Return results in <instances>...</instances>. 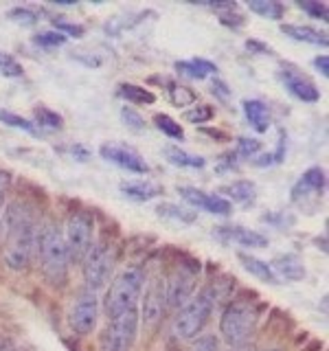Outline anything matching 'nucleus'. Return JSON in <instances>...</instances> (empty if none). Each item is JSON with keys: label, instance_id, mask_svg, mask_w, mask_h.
I'll return each mask as SVG.
<instances>
[{"label": "nucleus", "instance_id": "nucleus-24", "mask_svg": "<svg viewBox=\"0 0 329 351\" xmlns=\"http://www.w3.org/2000/svg\"><path fill=\"white\" fill-rule=\"evenodd\" d=\"M255 191H257L255 182H250V180H235V182L222 186V193H226L230 200L239 202V204H248L255 200Z\"/></svg>", "mask_w": 329, "mask_h": 351}, {"label": "nucleus", "instance_id": "nucleus-14", "mask_svg": "<svg viewBox=\"0 0 329 351\" xmlns=\"http://www.w3.org/2000/svg\"><path fill=\"white\" fill-rule=\"evenodd\" d=\"M167 310V299H164V281L154 279L143 299V323L145 327H156Z\"/></svg>", "mask_w": 329, "mask_h": 351}, {"label": "nucleus", "instance_id": "nucleus-30", "mask_svg": "<svg viewBox=\"0 0 329 351\" xmlns=\"http://www.w3.org/2000/svg\"><path fill=\"white\" fill-rule=\"evenodd\" d=\"M169 99L175 108H184V106H191L197 101L195 93L191 88H186L182 84H169Z\"/></svg>", "mask_w": 329, "mask_h": 351}, {"label": "nucleus", "instance_id": "nucleus-13", "mask_svg": "<svg viewBox=\"0 0 329 351\" xmlns=\"http://www.w3.org/2000/svg\"><path fill=\"white\" fill-rule=\"evenodd\" d=\"M178 193L184 197L186 202L202 208V211L215 213V215H230L233 211V204H230L226 197L215 195V193H206L202 189H195V186H180Z\"/></svg>", "mask_w": 329, "mask_h": 351}, {"label": "nucleus", "instance_id": "nucleus-9", "mask_svg": "<svg viewBox=\"0 0 329 351\" xmlns=\"http://www.w3.org/2000/svg\"><path fill=\"white\" fill-rule=\"evenodd\" d=\"M97 318H99V299L97 292L93 290H84L73 303L71 310V327L77 334L88 336L95 332L97 327Z\"/></svg>", "mask_w": 329, "mask_h": 351}, {"label": "nucleus", "instance_id": "nucleus-37", "mask_svg": "<svg viewBox=\"0 0 329 351\" xmlns=\"http://www.w3.org/2000/svg\"><path fill=\"white\" fill-rule=\"evenodd\" d=\"M303 11L310 14V18H316V20H323L327 22L329 20V9L325 3H316V0H301V3H296Z\"/></svg>", "mask_w": 329, "mask_h": 351}, {"label": "nucleus", "instance_id": "nucleus-1", "mask_svg": "<svg viewBox=\"0 0 329 351\" xmlns=\"http://www.w3.org/2000/svg\"><path fill=\"white\" fill-rule=\"evenodd\" d=\"M5 228H7V246H5V263L11 270H27L36 252L38 239V219L29 202L14 200L5 211Z\"/></svg>", "mask_w": 329, "mask_h": 351}, {"label": "nucleus", "instance_id": "nucleus-41", "mask_svg": "<svg viewBox=\"0 0 329 351\" xmlns=\"http://www.w3.org/2000/svg\"><path fill=\"white\" fill-rule=\"evenodd\" d=\"M121 119H123V123L130 128V130H134V132H143L145 130V119H143L136 110H132V108H123L121 110Z\"/></svg>", "mask_w": 329, "mask_h": 351}, {"label": "nucleus", "instance_id": "nucleus-5", "mask_svg": "<svg viewBox=\"0 0 329 351\" xmlns=\"http://www.w3.org/2000/svg\"><path fill=\"white\" fill-rule=\"evenodd\" d=\"M257 321H259V314L255 305L248 301H235L222 312V318H219V334H222L224 343H228L230 347H239L248 343L250 336L255 334Z\"/></svg>", "mask_w": 329, "mask_h": 351}, {"label": "nucleus", "instance_id": "nucleus-20", "mask_svg": "<svg viewBox=\"0 0 329 351\" xmlns=\"http://www.w3.org/2000/svg\"><path fill=\"white\" fill-rule=\"evenodd\" d=\"M237 257H239V261H241V268H244L246 272H250L252 277H257L259 281L270 283V285H277V283H279L277 274H274L272 268H270V263L261 261V259L252 257V255H246V252H239Z\"/></svg>", "mask_w": 329, "mask_h": 351}, {"label": "nucleus", "instance_id": "nucleus-31", "mask_svg": "<svg viewBox=\"0 0 329 351\" xmlns=\"http://www.w3.org/2000/svg\"><path fill=\"white\" fill-rule=\"evenodd\" d=\"M154 123H156V128L160 132H164L169 138H175V141L184 138V132H182L180 123H178V121H173L169 114H156V117H154Z\"/></svg>", "mask_w": 329, "mask_h": 351}, {"label": "nucleus", "instance_id": "nucleus-22", "mask_svg": "<svg viewBox=\"0 0 329 351\" xmlns=\"http://www.w3.org/2000/svg\"><path fill=\"white\" fill-rule=\"evenodd\" d=\"M164 156L171 165H178V167H189V169H202L206 160L202 156H195V154H189L180 149L178 145H167L164 147Z\"/></svg>", "mask_w": 329, "mask_h": 351}, {"label": "nucleus", "instance_id": "nucleus-48", "mask_svg": "<svg viewBox=\"0 0 329 351\" xmlns=\"http://www.w3.org/2000/svg\"><path fill=\"white\" fill-rule=\"evenodd\" d=\"M204 132H206L208 136H213V138H224V141L228 138V136L224 134V132H219V130H204Z\"/></svg>", "mask_w": 329, "mask_h": 351}, {"label": "nucleus", "instance_id": "nucleus-12", "mask_svg": "<svg viewBox=\"0 0 329 351\" xmlns=\"http://www.w3.org/2000/svg\"><path fill=\"white\" fill-rule=\"evenodd\" d=\"M281 82L285 88H288V93L299 99V101L316 104L318 99H321V93H318L314 82L310 80V77H305L299 69H294L292 64L281 66Z\"/></svg>", "mask_w": 329, "mask_h": 351}, {"label": "nucleus", "instance_id": "nucleus-17", "mask_svg": "<svg viewBox=\"0 0 329 351\" xmlns=\"http://www.w3.org/2000/svg\"><path fill=\"white\" fill-rule=\"evenodd\" d=\"M272 272L277 274V279H285V281H303L305 279V266L303 261L288 252V255H279L272 261Z\"/></svg>", "mask_w": 329, "mask_h": 351}, {"label": "nucleus", "instance_id": "nucleus-6", "mask_svg": "<svg viewBox=\"0 0 329 351\" xmlns=\"http://www.w3.org/2000/svg\"><path fill=\"white\" fill-rule=\"evenodd\" d=\"M114 263H117V250L112 244H108L106 239H99L97 244H93L82 261L86 290L97 292L106 288V283L110 281V274L114 270Z\"/></svg>", "mask_w": 329, "mask_h": 351}, {"label": "nucleus", "instance_id": "nucleus-45", "mask_svg": "<svg viewBox=\"0 0 329 351\" xmlns=\"http://www.w3.org/2000/svg\"><path fill=\"white\" fill-rule=\"evenodd\" d=\"M9 189V173L0 171V208H3V202H5V193Z\"/></svg>", "mask_w": 329, "mask_h": 351}, {"label": "nucleus", "instance_id": "nucleus-34", "mask_svg": "<svg viewBox=\"0 0 329 351\" xmlns=\"http://www.w3.org/2000/svg\"><path fill=\"white\" fill-rule=\"evenodd\" d=\"M66 40L69 38L62 36L58 31H42V33H36V36H33V42L40 44L44 49H58L62 44H66Z\"/></svg>", "mask_w": 329, "mask_h": 351}, {"label": "nucleus", "instance_id": "nucleus-47", "mask_svg": "<svg viewBox=\"0 0 329 351\" xmlns=\"http://www.w3.org/2000/svg\"><path fill=\"white\" fill-rule=\"evenodd\" d=\"M71 154H73V156H77V160H88V156H90V152H88L86 147H82V145L71 147Z\"/></svg>", "mask_w": 329, "mask_h": 351}, {"label": "nucleus", "instance_id": "nucleus-40", "mask_svg": "<svg viewBox=\"0 0 329 351\" xmlns=\"http://www.w3.org/2000/svg\"><path fill=\"white\" fill-rule=\"evenodd\" d=\"M261 149V141L257 138H237V149L235 154L241 158H252Z\"/></svg>", "mask_w": 329, "mask_h": 351}, {"label": "nucleus", "instance_id": "nucleus-35", "mask_svg": "<svg viewBox=\"0 0 329 351\" xmlns=\"http://www.w3.org/2000/svg\"><path fill=\"white\" fill-rule=\"evenodd\" d=\"M215 117V110L211 108V106H206V104H202V106H195L193 110H186L184 112V121L186 123H206V121H211Z\"/></svg>", "mask_w": 329, "mask_h": 351}, {"label": "nucleus", "instance_id": "nucleus-28", "mask_svg": "<svg viewBox=\"0 0 329 351\" xmlns=\"http://www.w3.org/2000/svg\"><path fill=\"white\" fill-rule=\"evenodd\" d=\"M143 16H145V11H141V14H134V16H117L112 20H108L103 29H106V33H110V36L119 38L121 33H125L127 29L136 27L143 20Z\"/></svg>", "mask_w": 329, "mask_h": 351}, {"label": "nucleus", "instance_id": "nucleus-36", "mask_svg": "<svg viewBox=\"0 0 329 351\" xmlns=\"http://www.w3.org/2000/svg\"><path fill=\"white\" fill-rule=\"evenodd\" d=\"M0 73L5 77H22V64L7 51H0Z\"/></svg>", "mask_w": 329, "mask_h": 351}, {"label": "nucleus", "instance_id": "nucleus-7", "mask_svg": "<svg viewBox=\"0 0 329 351\" xmlns=\"http://www.w3.org/2000/svg\"><path fill=\"white\" fill-rule=\"evenodd\" d=\"M138 336V310L130 307L108 318L103 351H132Z\"/></svg>", "mask_w": 329, "mask_h": 351}, {"label": "nucleus", "instance_id": "nucleus-19", "mask_svg": "<svg viewBox=\"0 0 329 351\" xmlns=\"http://www.w3.org/2000/svg\"><path fill=\"white\" fill-rule=\"evenodd\" d=\"M121 191H123V195H127L130 200L147 202L151 197H158L162 193V186L149 180H132V182L121 184Z\"/></svg>", "mask_w": 329, "mask_h": 351}, {"label": "nucleus", "instance_id": "nucleus-46", "mask_svg": "<svg viewBox=\"0 0 329 351\" xmlns=\"http://www.w3.org/2000/svg\"><path fill=\"white\" fill-rule=\"evenodd\" d=\"M314 66L318 69V73H323L325 77L329 75V60H327V55H318V58L314 60Z\"/></svg>", "mask_w": 329, "mask_h": 351}, {"label": "nucleus", "instance_id": "nucleus-49", "mask_svg": "<svg viewBox=\"0 0 329 351\" xmlns=\"http://www.w3.org/2000/svg\"><path fill=\"white\" fill-rule=\"evenodd\" d=\"M266 351H279V349H266Z\"/></svg>", "mask_w": 329, "mask_h": 351}, {"label": "nucleus", "instance_id": "nucleus-2", "mask_svg": "<svg viewBox=\"0 0 329 351\" xmlns=\"http://www.w3.org/2000/svg\"><path fill=\"white\" fill-rule=\"evenodd\" d=\"M36 252L42 263V272L51 285H64L69 279V250L64 244L62 230L53 222H47L42 228H38L36 239Z\"/></svg>", "mask_w": 329, "mask_h": 351}, {"label": "nucleus", "instance_id": "nucleus-23", "mask_svg": "<svg viewBox=\"0 0 329 351\" xmlns=\"http://www.w3.org/2000/svg\"><path fill=\"white\" fill-rule=\"evenodd\" d=\"M175 71L189 80H204L206 75H213L217 66L206 60H189V62H175Z\"/></svg>", "mask_w": 329, "mask_h": 351}, {"label": "nucleus", "instance_id": "nucleus-42", "mask_svg": "<svg viewBox=\"0 0 329 351\" xmlns=\"http://www.w3.org/2000/svg\"><path fill=\"white\" fill-rule=\"evenodd\" d=\"M189 351H219V338L215 334H204L195 340Z\"/></svg>", "mask_w": 329, "mask_h": 351}, {"label": "nucleus", "instance_id": "nucleus-3", "mask_svg": "<svg viewBox=\"0 0 329 351\" xmlns=\"http://www.w3.org/2000/svg\"><path fill=\"white\" fill-rule=\"evenodd\" d=\"M217 303V290L213 285H206L195 296H191L189 303L180 307L178 316L173 321V334L180 340H191L206 327L211 321V314Z\"/></svg>", "mask_w": 329, "mask_h": 351}, {"label": "nucleus", "instance_id": "nucleus-43", "mask_svg": "<svg viewBox=\"0 0 329 351\" xmlns=\"http://www.w3.org/2000/svg\"><path fill=\"white\" fill-rule=\"evenodd\" d=\"M246 49H248L250 53H261V55H270V53H272V49L268 47V44H261V42H257V40H248V42H246Z\"/></svg>", "mask_w": 329, "mask_h": 351}, {"label": "nucleus", "instance_id": "nucleus-4", "mask_svg": "<svg viewBox=\"0 0 329 351\" xmlns=\"http://www.w3.org/2000/svg\"><path fill=\"white\" fill-rule=\"evenodd\" d=\"M143 285H145V270L141 266H130L119 277L110 283V288L106 292V314L108 318L114 316L123 310H130V307H136Z\"/></svg>", "mask_w": 329, "mask_h": 351}, {"label": "nucleus", "instance_id": "nucleus-15", "mask_svg": "<svg viewBox=\"0 0 329 351\" xmlns=\"http://www.w3.org/2000/svg\"><path fill=\"white\" fill-rule=\"evenodd\" d=\"M215 235L226 241V244H237V246H246V248H263L268 246V237L257 233V230L250 228H241V226H219L215 230Z\"/></svg>", "mask_w": 329, "mask_h": 351}, {"label": "nucleus", "instance_id": "nucleus-38", "mask_svg": "<svg viewBox=\"0 0 329 351\" xmlns=\"http://www.w3.org/2000/svg\"><path fill=\"white\" fill-rule=\"evenodd\" d=\"M53 27H55V31L62 33V36H66V38H82V36H84V31H86L82 25H77V22L58 20V18L53 20Z\"/></svg>", "mask_w": 329, "mask_h": 351}, {"label": "nucleus", "instance_id": "nucleus-11", "mask_svg": "<svg viewBox=\"0 0 329 351\" xmlns=\"http://www.w3.org/2000/svg\"><path fill=\"white\" fill-rule=\"evenodd\" d=\"M99 154H101V158H106L108 162L117 165L121 169H127L132 173L149 171V165L145 162V158H143L134 147L123 145V143H103V145L99 147Z\"/></svg>", "mask_w": 329, "mask_h": 351}, {"label": "nucleus", "instance_id": "nucleus-39", "mask_svg": "<svg viewBox=\"0 0 329 351\" xmlns=\"http://www.w3.org/2000/svg\"><path fill=\"white\" fill-rule=\"evenodd\" d=\"M285 158V138H283V134H281V138H279V147L274 149V152H270V154H263V156H259L257 160H255V165H259V167H270V165H277V162H281Z\"/></svg>", "mask_w": 329, "mask_h": 351}, {"label": "nucleus", "instance_id": "nucleus-25", "mask_svg": "<svg viewBox=\"0 0 329 351\" xmlns=\"http://www.w3.org/2000/svg\"><path fill=\"white\" fill-rule=\"evenodd\" d=\"M156 213L164 219H171V222H178V224H193L197 219V213L191 211V208H184L178 204H160L156 208Z\"/></svg>", "mask_w": 329, "mask_h": 351}, {"label": "nucleus", "instance_id": "nucleus-32", "mask_svg": "<svg viewBox=\"0 0 329 351\" xmlns=\"http://www.w3.org/2000/svg\"><path fill=\"white\" fill-rule=\"evenodd\" d=\"M7 18L18 22V25H25V27H33L40 20L38 11L31 9V7H14V9H9Z\"/></svg>", "mask_w": 329, "mask_h": 351}, {"label": "nucleus", "instance_id": "nucleus-27", "mask_svg": "<svg viewBox=\"0 0 329 351\" xmlns=\"http://www.w3.org/2000/svg\"><path fill=\"white\" fill-rule=\"evenodd\" d=\"M248 9L268 20H281L285 14V7L281 3H274V0H248Z\"/></svg>", "mask_w": 329, "mask_h": 351}, {"label": "nucleus", "instance_id": "nucleus-33", "mask_svg": "<svg viewBox=\"0 0 329 351\" xmlns=\"http://www.w3.org/2000/svg\"><path fill=\"white\" fill-rule=\"evenodd\" d=\"M33 117H36V123L38 125H44V128H53V130H60L62 128V117L58 112H53V110L49 108H36V112H33Z\"/></svg>", "mask_w": 329, "mask_h": 351}, {"label": "nucleus", "instance_id": "nucleus-10", "mask_svg": "<svg viewBox=\"0 0 329 351\" xmlns=\"http://www.w3.org/2000/svg\"><path fill=\"white\" fill-rule=\"evenodd\" d=\"M195 290V274L189 268H175L171 277L164 281V299H167V307L171 310H180L184 303H189Z\"/></svg>", "mask_w": 329, "mask_h": 351}, {"label": "nucleus", "instance_id": "nucleus-26", "mask_svg": "<svg viewBox=\"0 0 329 351\" xmlns=\"http://www.w3.org/2000/svg\"><path fill=\"white\" fill-rule=\"evenodd\" d=\"M119 97H123L130 104H154L156 101V95L147 90V88L136 86V84H121Z\"/></svg>", "mask_w": 329, "mask_h": 351}, {"label": "nucleus", "instance_id": "nucleus-8", "mask_svg": "<svg viewBox=\"0 0 329 351\" xmlns=\"http://www.w3.org/2000/svg\"><path fill=\"white\" fill-rule=\"evenodd\" d=\"M95 219L90 213L77 211L69 217L66 222V233H64V244L69 250V261L71 263H82L84 257L88 255V250L95 244Z\"/></svg>", "mask_w": 329, "mask_h": 351}, {"label": "nucleus", "instance_id": "nucleus-18", "mask_svg": "<svg viewBox=\"0 0 329 351\" xmlns=\"http://www.w3.org/2000/svg\"><path fill=\"white\" fill-rule=\"evenodd\" d=\"M281 31L296 42L316 44V47H327V42H329L325 31H318V29L307 27V25H281Z\"/></svg>", "mask_w": 329, "mask_h": 351}, {"label": "nucleus", "instance_id": "nucleus-16", "mask_svg": "<svg viewBox=\"0 0 329 351\" xmlns=\"http://www.w3.org/2000/svg\"><path fill=\"white\" fill-rule=\"evenodd\" d=\"M325 171L321 167H310L303 176H301V180L294 184V189H292V200L294 202H301L305 200L307 195H318V193H323L325 191Z\"/></svg>", "mask_w": 329, "mask_h": 351}, {"label": "nucleus", "instance_id": "nucleus-21", "mask_svg": "<svg viewBox=\"0 0 329 351\" xmlns=\"http://www.w3.org/2000/svg\"><path fill=\"white\" fill-rule=\"evenodd\" d=\"M244 114L250 121V125L255 128L257 132H268L270 128V112H268V106L259 101V99H246L244 104Z\"/></svg>", "mask_w": 329, "mask_h": 351}, {"label": "nucleus", "instance_id": "nucleus-44", "mask_svg": "<svg viewBox=\"0 0 329 351\" xmlns=\"http://www.w3.org/2000/svg\"><path fill=\"white\" fill-rule=\"evenodd\" d=\"M211 90H213V95H217L219 99H228V95H230L228 86H226L222 80H215V82H213V88H211Z\"/></svg>", "mask_w": 329, "mask_h": 351}, {"label": "nucleus", "instance_id": "nucleus-29", "mask_svg": "<svg viewBox=\"0 0 329 351\" xmlns=\"http://www.w3.org/2000/svg\"><path fill=\"white\" fill-rule=\"evenodd\" d=\"M0 123H5L9 128H16V130H22V132H29V134H38V128H36L33 121L9 112V110H3V108H0Z\"/></svg>", "mask_w": 329, "mask_h": 351}]
</instances>
